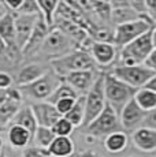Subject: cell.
I'll return each instance as SVG.
<instances>
[{
    "instance_id": "obj_1",
    "label": "cell",
    "mask_w": 156,
    "mask_h": 157,
    "mask_svg": "<svg viewBox=\"0 0 156 157\" xmlns=\"http://www.w3.org/2000/svg\"><path fill=\"white\" fill-rule=\"evenodd\" d=\"M76 49H78L76 41L71 40L60 29L52 28L49 34L47 36L43 47L40 48L38 53L34 57L43 60V62H45V60L52 62V60L59 59V57L67 55V53L73 52Z\"/></svg>"
},
{
    "instance_id": "obj_2",
    "label": "cell",
    "mask_w": 156,
    "mask_h": 157,
    "mask_svg": "<svg viewBox=\"0 0 156 157\" xmlns=\"http://www.w3.org/2000/svg\"><path fill=\"white\" fill-rule=\"evenodd\" d=\"M49 66L59 77H66L70 72L96 70V63L91 52L82 49H76L67 55L49 62Z\"/></svg>"
},
{
    "instance_id": "obj_3",
    "label": "cell",
    "mask_w": 156,
    "mask_h": 157,
    "mask_svg": "<svg viewBox=\"0 0 156 157\" xmlns=\"http://www.w3.org/2000/svg\"><path fill=\"white\" fill-rule=\"evenodd\" d=\"M136 92V89L119 81L111 72L104 74V93H106L107 104L118 115H121L122 109L133 100Z\"/></svg>"
},
{
    "instance_id": "obj_4",
    "label": "cell",
    "mask_w": 156,
    "mask_h": 157,
    "mask_svg": "<svg viewBox=\"0 0 156 157\" xmlns=\"http://www.w3.org/2000/svg\"><path fill=\"white\" fill-rule=\"evenodd\" d=\"M62 82L63 78L59 77L52 68H49V71L43 75L40 79L34 81L30 85L19 86V90L23 98H29L33 102L47 101Z\"/></svg>"
},
{
    "instance_id": "obj_5",
    "label": "cell",
    "mask_w": 156,
    "mask_h": 157,
    "mask_svg": "<svg viewBox=\"0 0 156 157\" xmlns=\"http://www.w3.org/2000/svg\"><path fill=\"white\" fill-rule=\"evenodd\" d=\"M155 49L152 41V30L127 44L121 49V64L119 66H140L144 64L151 52Z\"/></svg>"
},
{
    "instance_id": "obj_6",
    "label": "cell",
    "mask_w": 156,
    "mask_h": 157,
    "mask_svg": "<svg viewBox=\"0 0 156 157\" xmlns=\"http://www.w3.org/2000/svg\"><path fill=\"white\" fill-rule=\"evenodd\" d=\"M107 105L104 93V74H99L97 79L85 96V119L82 127H88L92 122L104 111Z\"/></svg>"
},
{
    "instance_id": "obj_7",
    "label": "cell",
    "mask_w": 156,
    "mask_h": 157,
    "mask_svg": "<svg viewBox=\"0 0 156 157\" xmlns=\"http://www.w3.org/2000/svg\"><path fill=\"white\" fill-rule=\"evenodd\" d=\"M111 74L119 81L125 82L126 85L131 86L133 89L138 90L146 85L149 79L155 75V72L149 70L146 66H115Z\"/></svg>"
},
{
    "instance_id": "obj_8",
    "label": "cell",
    "mask_w": 156,
    "mask_h": 157,
    "mask_svg": "<svg viewBox=\"0 0 156 157\" xmlns=\"http://www.w3.org/2000/svg\"><path fill=\"white\" fill-rule=\"evenodd\" d=\"M85 130L92 137H107L112 132L123 131V127H122L121 120H119V115L107 104L103 112Z\"/></svg>"
},
{
    "instance_id": "obj_9",
    "label": "cell",
    "mask_w": 156,
    "mask_h": 157,
    "mask_svg": "<svg viewBox=\"0 0 156 157\" xmlns=\"http://www.w3.org/2000/svg\"><path fill=\"white\" fill-rule=\"evenodd\" d=\"M152 29H154L152 23H149L145 19H138L134 22L118 25L115 26V30H114V45L123 48Z\"/></svg>"
},
{
    "instance_id": "obj_10",
    "label": "cell",
    "mask_w": 156,
    "mask_h": 157,
    "mask_svg": "<svg viewBox=\"0 0 156 157\" xmlns=\"http://www.w3.org/2000/svg\"><path fill=\"white\" fill-rule=\"evenodd\" d=\"M148 113L149 112H145V111L141 109L133 98V100L122 109L121 115H119V120H121V124H122V127H123V131L133 132V131H136L137 128L142 127V124L146 120Z\"/></svg>"
},
{
    "instance_id": "obj_11",
    "label": "cell",
    "mask_w": 156,
    "mask_h": 157,
    "mask_svg": "<svg viewBox=\"0 0 156 157\" xmlns=\"http://www.w3.org/2000/svg\"><path fill=\"white\" fill-rule=\"evenodd\" d=\"M51 29L48 28V25L45 23V21L43 19V17L38 18L37 23H36L33 33L29 38V41L26 43L25 48L22 49V57L29 59V57H34L38 53L40 48L43 47L44 41H45L47 36L49 34Z\"/></svg>"
},
{
    "instance_id": "obj_12",
    "label": "cell",
    "mask_w": 156,
    "mask_h": 157,
    "mask_svg": "<svg viewBox=\"0 0 156 157\" xmlns=\"http://www.w3.org/2000/svg\"><path fill=\"white\" fill-rule=\"evenodd\" d=\"M33 113H34L36 122L38 127H48L52 128L55 123L59 119H62V115L58 112L56 107L53 104H49L48 101H40V102H32L30 104Z\"/></svg>"
},
{
    "instance_id": "obj_13",
    "label": "cell",
    "mask_w": 156,
    "mask_h": 157,
    "mask_svg": "<svg viewBox=\"0 0 156 157\" xmlns=\"http://www.w3.org/2000/svg\"><path fill=\"white\" fill-rule=\"evenodd\" d=\"M41 15H21L15 14V44L22 52L30 38L33 29Z\"/></svg>"
},
{
    "instance_id": "obj_14",
    "label": "cell",
    "mask_w": 156,
    "mask_h": 157,
    "mask_svg": "<svg viewBox=\"0 0 156 157\" xmlns=\"http://www.w3.org/2000/svg\"><path fill=\"white\" fill-rule=\"evenodd\" d=\"M99 74L96 70H89V71H77V72H70L66 77H63V81L68 83L80 96H86V93L91 90L93 83L97 79Z\"/></svg>"
},
{
    "instance_id": "obj_15",
    "label": "cell",
    "mask_w": 156,
    "mask_h": 157,
    "mask_svg": "<svg viewBox=\"0 0 156 157\" xmlns=\"http://www.w3.org/2000/svg\"><path fill=\"white\" fill-rule=\"evenodd\" d=\"M131 142L140 152L151 153L156 150V128L140 127L131 132Z\"/></svg>"
},
{
    "instance_id": "obj_16",
    "label": "cell",
    "mask_w": 156,
    "mask_h": 157,
    "mask_svg": "<svg viewBox=\"0 0 156 157\" xmlns=\"http://www.w3.org/2000/svg\"><path fill=\"white\" fill-rule=\"evenodd\" d=\"M89 52L99 67H110L116 59V47L110 43L95 41Z\"/></svg>"
},
{
    "instance_id": "obj_17",
    "label": "cell",
    "mask_w": 156,
    "mask_h": 157,
    "mask_svg": "<svg viewBox=\"0 0 156 157\" xmlns=\"http://www.w3.org/2000/svg\"><path fill=\"white\" fill-rule=\"evenodd\" d=\"M49 68L51 66H44L43 63H29L18 71L15 83L18 86L30 85L34 81L40 79L43 75H45L49 71Z\"/></svg>"
},
{
    "instance_id": "obj_18",
    "label": "cell",
    "mask_w": 156,
    "mask_h": 157,
    "mask_svg": "<svg viewBox=\"0 0 156 157\" xmlns=\"http://www.w3.org/2000/svg\"><path fill=\"white\" fill-rule=\"evenodd\" d=\"M110 3H111V7H112L111 21L116 26L141 19L140 15L131 8L130 2H110Z\"/></svg>"
},
{
    "instance_id": "obj_19",
    "label": "cell",
    "mask_w": 156,
    "mask_h": 157,
    "mask_svg": "<svg viewBox=\"0 0 156 157\" xmlns=\"http://www.w3.org/2000/svg\"><path fill=\"white\" fill-rule=\"evenodd\" d=\"M7 138L14 149H26L29 147V144L33 141L32 134L28 130L15 124H11L7 128Z\"/></svg>"
},
{
    "instance_id": "obj_20",
    "label": "cell",
    "mask_w": 156,
    "mask_h": 157,
    "mask_svg": "<svg viewBox=\"0 0 156 157\" xmlns=\"http://www.w3.org/2000/svg\"><path fill=\"white\" fill-rule=\"evenodd\" d=\"M11 124L21 126V127L26 128L32 134V137L34 135L36 130H37V127H38L37 122H36L34 113H33V109H32L30 105H22V107L19 108V111L17 112V115L14 116Z\"/></svg>"
},
{
    "instance_id": "obj_21",
    "label": "cell",
    "mask_w": 156,
    "mask_h": 157,
    "mask_svg": "<svg viewBox=\"0 0 156 157\" xmlns=\"http://www.w3.org/2000/svg\"><path fill=\"white\" fill-rule=\"evenodd\" d=\"M48 152L51 157H73L76 156V145L70 137H56Z\"/></svg>"
},
{
    "instance_id": "obj_22",
    "label": "cell",
    "mask_w": 156,
    "mask_h": 157,
    "mask_svg": "<svg viewBox=\"0 0 156 157\" xmlns=\"http://www.w3.org/2000/svg\"><path fill=\"white\" fill-rule=\"evenodd\" d=\"M129 142V137L125 131L112 132L104 138V147L110 153H121L126 149Z\"/></svg>"
},
{
    "instance_id": "obj_23",
    "label": "cell",
    "mask_w": 156,
    "mask_h": 157,
    "mask_svg": "<svg viewBox=\"0 0 156 157\" xmlns=\"http://www.w3.org/2000/svg\"><path fill=\"white\" fill-rule=\"evenodd\" d=\"M134 101L137 105L145 112H154L156 111V93L152 90H148L145 87H141L134 94Z\"/></svg>"
},
{
    "instance_id": "obj_24",
    "label": "cell",
    "mask_w": 156,
    "mask_h": 157,
    "mask_svg": "<svg viewBox=\"0 0 156 157\" xmlns=\"http://www.w3.org/2000/svg\"><path fill=\"white\" fill-rule=\"evenodd\" d=\"M21 107H22L21 102H15L11 100L6 101L4 104L0 107V131L6 127H10L14 116L17 115V112L19 111Z\"/></svg>"
},
{
    "instance_id": "obj_25",
    "label": "cell",
    "mask_w": 156,
    "mask_h": 157,
    "mask_svg": "<svg viewBox=\"0 0 156 157\" xmlns=\"http://www.w3.org/2000/svg\"><path fill=\"white\" fill-rule=\"evenodd\" d=\"M37 4L40 7L41 17L45 21L48 28H55V14L59 2H56V0H37Z\"/></svg>"
},
{
    "instance_id": "obj_26",
    "label": "cell",
    "mask_w": 156,
    "mask_h": 157,
    "mask_svg": "<svg viewBox=\"0 0 156 157\" xmlns=\"http://www.w3.org/2000/svg\"><path fill=\"white\" fill-rule=\"evenodd\" d=\"M63 117H66L74 127H81L84 124V119H85V96H80L73 109Z\"/></svg>"
},
{
    "instance_id": "obj_27",
    "label": "cell",
    "mask_w": 156,
    "mask_h": 157,
    "mask_svg": "<svg viewBox=\"0 0 156 157\" xmlns=\"http://www.w3.org/2000/svg\"><path fill=\"white\" fill-rule=\"evenodd\" d=\"M55 138H56V135L53 134L52 128L37 127L34 135H33V142H34V146L48 150V147L51 146V144L53 142V140H55Z\"/></svg>"
},
{
    "instance_id": "obj_28",
    "label": "cell",
    "mask_w": 156,
    "mask_h": 157,
    "mask_svg": "<svg viewBox=\"0 0 156 157\" xmlns=\"http://www.w3.org/2000/svg\"><path fill=\"white\" fill-rule=\"evenodd\" d=\"M78 97H80V94H78V93L68 85V83H66L64 81H63L60 85L56 87V90L53 92V94L51 96L47 101L49 102V104L55 105L56 102H58L59 100H62V98H78Z\"/></svg>"
},
{
    "instance_id": "obj_29",
    "label": "cell",
    "mask_w": 156,
    "mask_h": 157,
    "mask_svg": "<svg viewBox=\"0 0 156 157\" xmlns=\"http://www.w3.org/2000/svg\"><path fill=\"white\" fill-rule=\"evenodd\" d=\"M91 8L101 18V19L111 21L112 7H111L110 2H91Z\"/></svg>"
},
{
    "instance_id": "obj_30",
    "label": "cell",
    "mask_w": 156,
    "mask_h": 157,
    "mask_svg": "<svg viewBox=\"0 0 156 157\" xmlns=\"http://www.w3.org/2000/svg\"><path fill=\"white\" fill-rule=\"evenodd\" d=\"M74 128L76 127L66 117H62L55 123V126L52 127V131L56 137H70L71 132L74 131Z\"/></svg>"
},
{
    "instance_id": "obj_31",
    "label": "cell",
    "mask_w": 156,
    "mask_h": 157,
    "mask_svg": "<svg viewBox=\"0 0 156 157\" xmlns=\"http://www.w3.org/2000/svg\"><path fill=\"white\" fill-rule=\"evenodd\" d=\"M17 14L21 15H41L40 7L37 4V0H25L22 7L19 8Z\"/></svg>"
},
{
    "instance_id": "obj_32",
    "label": "cell",
    "mask_w": 156,
    "mask_h": 157,
    "mask_svg": "<svg viewBox=\"0 0 156 157\" xmlns=\"http://www.w3.org/2000/svg\"><path fill=\"white\" fill-rule=\"evenodd\" d=\"M76 101H77V98H62V100H59L58 102H56L55 107H56L58 112L60 113L62 116H66V115L73 109Z\"/></svg>"
},
{
    "instance_id": "obj_33",
    "label": "cell",
    "mask_w": 156,
    "mask_h": 157,
    "mask_svg": "<svg viewBox=\"0 0 156 157\" xmlns=\"http://www.w3.org/2000/svg\"><path fill=\"white\" fill-rule=\"evenodd\" d=\"M22 157H51L47 149H41L37 146H29L23 150Z\"/></svg>"
},
{
    "instance_id": "obj_34",
    "label": "cell",
    "mask_w": 156,
    "mask_h": 157,
    "mask_svg": "<svg viewBox=\"0 0 156 157\" xmlns=\"http://www.w3.org/2000/svg\"><path fill=\"white\" fill-rule=\"evenodd\" d=\"M23 2H25V0H4L3 6L7 8V11H11V13L17 14L18 11H19V8L22 7Z\"/></svg>"
},
{
    "instance_id": "obj_35",
    "label": "cell",
    "mask_w": 156,
    "mask_h": 157,
    "mask_svg": "<svg viewBox=\"0 0 156 157\" xmlns=\"http://www.w3.org/2000/svg\"><path fill=\"white\" fill-rule=\"evenodd\" d=\"M145 10L146 17L156 23V0H145Z\"/></svg>"
},
{
    "instance_id": "obj_36",
    "label": "cell",
    "mask_w": 156,
    "mask_h": 157,
    "mask_svg": "<svg viewBox=\"0 0 156 157\" xmlns=\"http://www.w3.org/2000/svg\"><path fill=\"white\" fill-rule=\"evenodd\" d=\"M13 83L14 79L8 72L0 71V89H10V87H13Z\"/></svg>"
},
{
    "instance_id": "obj_37",
    "label": "cell",
    "mask_w": 156,
    "mask_h": 157,
    "mask_svg": "<svg viewBox=\"0 0 156 157\" xmlns=\"http://www.w3.org/2000/svg\"><path fill=\"white\" fill-rule=\"evenodd\" d=\"M144 66H146L149 70H152L156 74V48L151 52V55L148 56V59L145 60Z\"/></svg>"
},
{
    "instance_id": "obj_38",
    "label": "cell",
    "mask_w": 156,
    "mask_h": 157,
    "mask_svg": "<svg viewBox=\"0 0 156 157\" xmlns=\"http://www.w3.org/2000/svg\"><path fill=\"white\" fill-rule=\"evenodd\" d=\"M144 87H145V89H148V90H152V92L156 93V74L151 78V79L148 81V82H146V85L144 86Z\"/></svg>"
},
{
    "instance_id": "obj_39",
    "label": "cell",
    "mask_w": 156,
    "mask_h": 157,
    "mask_svg": "<svg viewBox=\"0 0 156 157\" xmlns=\"http://www.w3.org/2000/svg\"><path fill=\"white\" fill-rule=\"evenodd\" d=\"M6 101H8V93H7V89H0V107L4 104Z\"/></svg>"
},
{
    "instance_id": "obj_40",
    "label": "cell",
    "mask_w": 156,
    "mask_h": 157,
    "mask_svg": "<svg viewBox=\"0 0 156 157\" xmlns=\"http://www.w3.org/2000/svg\"><path fill=\"white\" fill-rule=\"evenodd\" d=\"M6 53H7V44H6L2 38H0V56L6 55Z\"/></svg>"
},
{
    "instance_id": "obj_41",
    "label": "cell",
    "mask_w": 156,
    "mask_h": 157,
    "mask_svg": "<svg viewBox=\"0 0 156 157\" xmlns=\"http://www.w3.org/2000/svg\"><path fill=\"white\" fill-rule=\"evenodd\" d=\"M152 41H154V45L156 48V28L152 29Z\"/></svg>"
},
{
    "instance_id": "obj_42",
    "label": "cell",
    "mask_w": 156,
    "mask_h": 157,
    "mask_svg": "<svg viewBox=\"0 0 156 157\" xmlns=\"http://www.w3.org/2000/svg\"><path fill=\"white\" fill-rule=\"evenodd\" d=\"M4 152V141H3V138L0 137V155Z\"/></svg>"
},
{
    "instance_id": "obj_43",
    "label": "cell",
    "mask_w": 156,
    "mask_h": 157,
    "mask_svg": "<svg viewBox=\"0 0 156 157\" xmlns=\"http://www.w3.org/2000/svg\"><path fill=\"white\" fill-rule=\"evenodd\" d=\"M91 156H92V152H86V153H84V155H81L78 157H91Z\"/></svg>"
},
{
    "instance_id": "obj_44",
    "label": "cell",
    "mask_w": 156,
    "mask_h": 157,
    "mask_svg": "<svg viewBox=\"0 0 156 157\" xmlns=\"http://www.w3.org/2000/svg\"><path fill=\"white\" fill-rule=\"evenodd\" d=\"M0 157H7V155H6V152H3L2 155H0Z\"/></svg>"
},
{
    "instance_id": "obj_45",
    "label": "cell",
    "mask_w": 156,
    "mask_h": 157,
    "mask_svg": "<svg viewBox=\"0 0 156 157\" xmlns=\"http://www.w3.org/2000/svg\"><path fill=\"white\" fill-rule=\"evenodd\" d=\"M91 157H96V156H93V155H92V156H91Z\"/></svg>"
},
{
    "instance_id": "obj_46",
    "label": "cell",
    "mask_w": 156,
    "mask_h": 157,
    "mask_svg": "<svg viewBox=\"0 0 156 157\" xmlns=\"http://www.w3.org/2000/svg\"><path fill=\"white\" fill-rule=\"evenodd\" d=\"M155 117H156V112H155Z\"/></svg>"
}]
</instances>
